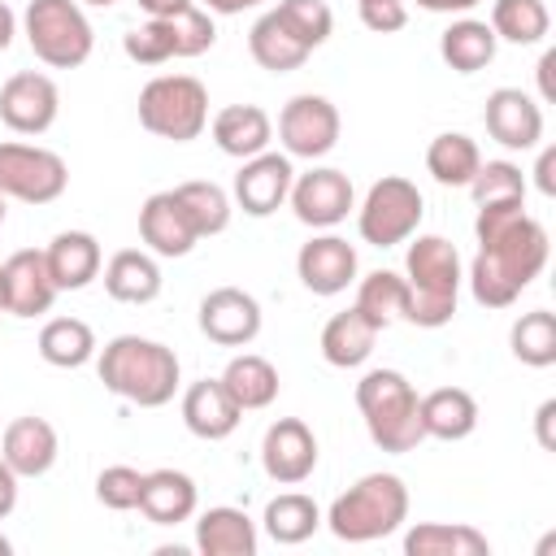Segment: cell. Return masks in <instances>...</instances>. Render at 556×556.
Wrapping results in <instances>:
<instances>
[{
	"label": "cell",
	"instance_id": "obj_2",
	"mask_svg": "<svg viewBox=\"0 0 556 556\" xmlns=\"http://www.w3.org/2000/svg\"><path fill=\"white\" fill-rule=\"evenodd\" d=\"M96 374L104 382V391L122 395L126 404H139V408H161L174 400L178 391V356L174 348L156 343V339H143V334H117L104 343L100 361H96Z\"/></svg>",
	"mask_w": 556,
	"mask_h": 556
},
{
	"label": "cell",
	"instance_id": "obj_36",
	"mask_svg": "<svg viewBox=\"0 0 556 556\" xmlns=\"http://www.w3.org/2000/svg\"><path fill=\"white\" fill-rule=\"evenodd\" d=\"M39 356L56 369H78L96 356V334L78 317H52L39 330Z\"/></svg>",
	"mask_w": 556,
	"mask_h": 556
},
{
	"label": "cell",
	"instance_id": "obj_53",
	"mask_svg": "<svg viewBox=\"0 0 556 556\" xmlns=\"http://www.w3.org/2000/svg\"><path fill=\"white\" fill-rule=\"evenodd\" d=\"M0 313H9V300H4V269H0Z\"/></svg>",
	"mask_w": 556,
	"mask_h": 556
},
{
	"label": "cell",
	"instance_id": "obj_49",
	"mask_svg": "<svg viewBox=\"0 0 556 556\" xmlns=\"http://www.w3.org/2000/svg\"><path fill=\"white\" fill-rule=\"evenodd\" d=\"M552 70H556V48H547V52H543V61H539V96H543V100H556Z\"/></svg>",
	"mask_w": 556,
	"mask_h": 556
},
{
	"label": "cell",
	"instance_id": "obj_5",
	"mask_svg": "<svg viewBox=\"0 0 556 556\" xmlns=\"http://www.w3.org/2000/svg\"><path fill=\"white\" fill-rule=\"evenodd\" d=\"M408 517V486L400 473H365L352 482L326 513V526L343 543H374L404 526Z\"/></svg>",
	"mask_w": 556,
	"mask_h": 556
},
{
	"label": "cell",
	"instance_id": "obj_46",
	"mask_svg": "<svg viewBox=\"0 0 556 556\" xmlns=\"http://www.w3.org/2000/svg\"><path fill=\"white\" fill-rule=\"evenodd\" d=\"M17 508V473L9 469V460L0 456V517H9Z\"/></svg>",
	"mask_w": 556,
	"mask_h": 556
},
{
	"label": "cell",
	"instance_id": "obj_14",
	"mask_svg": "<svg viewBox=\"0 0 556 556\" xmlns=\"http://www.w3.org/2000/svg\"><path fill=\"white\" fill-rule=\"evenodd\" d=\"M291 178H295L291 156H282V152H256L235 174V204L248 217H269L291 195Z\"/></svg>",
	"mask_w": 556,
	"mask_h": 556
},
{
	"label": "cell",
	"instance_id": "obj_41",
	"mask_svg": "<svg viewBox=\"0 0 556 556\" xmlns=\"http://www.w3.org/2000/svg\"><path fill=\"white\" fill-rule=\"evenodd\" d=\"M469 195L478 208L486 204H526V174L513 161H486L469 178Z\"/></svg>",
	"mask_w": 556,
	"mask_h": 556
},
{
	"label": "cell",
	"instance_id": "obj_17",
	"mask_svg": "<svg viewBox=\"0 0 556 556\" xmlns=\"http://www.w3.org/2000/svg\"><path fill=\"white\" fill-rule=\"evenodd\" d=\"M482 122H486V135L513 152H526V148H539L543 139V109L521 91V87H495L486 96V109H482Z\"/></svg>",
	"mask_w": 556,
	"mask_h": 556
},
{
	"label": "cell",
	"instance_id": "obj_28",
	"mask_svg": "<svg viewBox=\"0 0 556 556\" xmlns=\"http://www.w3.org/2000/svg\"><path fill=\"white\" fill-rule=\"evenodd\" d=\"M417 413H421L426 439L456 443V439H469L478 430V400L465 387H439V391L421 395V408Z\"/></svg>",
	"mask_w": 556,
	"mask_h": 556
},
{
	"label": "cell",
	"instance_id": "obj_6",
	"mask_svg": "<svg viewBox=\"0 0 556 556\" xmlns=\"http://www.w3.org/2000/svg\"><path fill=\"white\" fill-rule=\"evenodd\" d=\"M139 126L156 139H200V130L208 126V91L200 78L191 74H156L143 91H139Z\"/></svg>",
	"mask_w": 556,
	"mask_h": 556
},
{
	"label": "cell",
	"instance_id": "obj_42",
	"mask_svg": "<svg viewBox=\"0 0 556 556\" xmlns=\"http://www.w3.org/2000/svg\"><path fill=\"white\" fill-rule=\"evenodd\" d=\"M274 13L282 17V26H287L308 52L321 48V43L330 39V30H334V13H330L326 0H278Z\"/></svg>",
	"mask_w": 556,
	"mask_h": 556
},
{
	"label": "cell",
	"instance_id": "obj_24",
	"mask_svg": "<svg viewBox=\"0 0 556 556\" xmlns=\"http://www.w3.org/2000/svg\"><path fill=\"white\" fill-rule=\"evenodd\" d=\"M269 139H274V122L261 104H226L213 117V143L235 161H248V156L265 152Z\"/></svg>",
	"mask_w": 556,
	"mask_h": 556
},
{
	"label": "cell",
	"instance_id": "obj_34",
	"mask_svg": "<svg viewBox=\"0 0 556 556\" xmlns=\"http://www.w3.org/2000/svg\"><path fill=\"white\" fill-rule=\"evenodd\" d=\"M478 165H482V152H478V143H473L469 135H460V130H443V135H434L430 148H426V169H430V178L443 182V187H469V178L478 174Z\"/></svg>",
	"mask_w": 556,
	"mask_h": 556
},
{
	"label": "cell",
	"instance_id": "obj_21",
	"mask_svg": "<svg viewBox=\"0 0 556 556\" xmlns=\"http://www.w3.org/2000/svg\"><path fill=\"white\" fill-rule=\"evenodd\" d=\"M239 417H243V408L230 400L222 378H200V382H191L182 391V421H187V430L195 439H208V443L230 439Z\"/></svg>",
	"mask_w": 556,
	"mask_h": 556
},
{
	"label": "cell",
	"instance_id": "obj_55",
	"mask_svg": "<svg viewBox=\"0 0 556 556\" xmlns=\"http://www.w3.org/2000/svg\"><path fill=\"white\" fill-rule=\"evenodd\" d=\"M87 4H96V9H109V4H117V0H87Z\"/></svg>",
	"mask_w": 556,
	"mask_h": 556
},
{
	"label": "cell",
	"instance_id": "obj_31",
	"mask_svg": "<svg viewBox=\"0 0 556 556\" xmlns=\"http://www.w3.org/2000/svg\"><path fill=\"white\" fill-rule=\"evenodd\" d=\"M248 52H252V61H256L261 70H269V74H291V70H300V65L308 61V48L282 26V17H278L274 9L252 22V30H248Z\"/></svg>",
	"mask_w": 556,
	"mask_h": 556
},
{
	"label": "cell",
	"instance_id": "obj_47",
	"mask_svg": "<svg viewBox=\"0 0 556 556\" xmlns=\"http://www.w3.org/2000/svg\"><path fill=\"white\" fill-rule=\"evenodd\" d=\"M552 417H556V400H543L539 404V413H534V430H539V447H556V439H552Z\"/></svg>",
	"mask_w": 556,
	"mask_h": 556
},
{
	"label": "cell",
	"instance_id": "obj_12",
	"mask_svg": "<svg viewBox=\"0 0 556 556\" xmlns=\"http://www.w3.org/2000/svg\"><path fill=\"white\" fill-rule=\"evenodd\" d=\"M61 113V91L39 70H17L0 87V122L13 135H43Z\"/></svg>",
	"mask_w": 556,
	"mask_h": 556
},
{
	"label": "cell",
	"instance_id": "obj_38",
	"mask_svg": "<svg viewBox=\"0 0 556 556\" xmlns=\"http://www.w3.org/2000/svg\"><path fill=\"white\" fill-rule=\"evenodd\" d=\"M495 39H508V43H539L552 26V13L543 0H495L491 4V22Z\"/></svg>",
	"mask_w": 556,
	"mask_h": 556
},
{
	"label": "cell",
	"instance_id": "obj_30",
	"mask_svg": "<svg viewBox=\"0 0 556 556\" xmlns=\"http://www.w3.org/2000/svg\"><path fill=\"white\" fill-rule=\"evenodd\" d=\"M408 556H491V539L465 521H417L404 534Z\"/></svg>",
	"mask_w": 556,
	"mask_h": 556
},
{
	"label": "cell",
	"instance_id": "obj_9",
	"mask_svg": "<svg viewBox=\"0 0 556 556\" xmlns=\"http://www.w3.org/2000/svg\"><path fill=\"white\" fill-rule=\"evenodd\" d=\"M421 213H426V200H421L417 182H408L400 174H387L365 191V200L356 208V230L374 248H395V243L417 235Z\"/></svg>",
	"mask_w": 556,
	"mask_h": 556
},
{
	"label": "cell",
	"instance_id": "obj_7",
	"mask_svg": "<svg viewBox=\"0 0 556 556\" xmlns=\"http://www.w3.org/2000/svg\"><path fill=\"white\" fill-rule=\"evenodd\" d=\"M22 26L30 52L52 70H78L96 48L91 22L78 0H30Z\"/></svg>",
	"mask_w": 556,
	"mask_h": 556
},
{
	"label": "cell",
	"instance_id": "obj_32",
	"mask_svg": "<svg viewBox=\"0 0 556 556\" xmlns=\"http://www.w3.org/2000/svg\"><path fill=\"white\" fill-rule=\"evenodd\" d=\"M495 30L478 17H456L443 35H439V56L456 70V74H478L495 61Z\"/></svg>",
	"mask_w": 556,
	"mask_h": 556
},
{
	"label": "cell",
	"instance_id": "obj_44",
	"mask_svg": "<svg viewBox=\"0 0 556 556\" xmlns=\"http://www.w3.org/2000/svg\"><path fill=\"white\" fill-rule=\"evenodd\" d=\"M356 4H361V22H365L374 35L404 30V22H408L404 0H356Z\"/></svg>",
	"mask_w": 556,
	"mask_h": 556
},
{
	"label": "cell",
	"instance_id": "obj_23",
	"mask_svg": "<svg viewBox=\"0 0 556 556\" xmlns=\"http://www.w3.org/2000/svg\"><path fill=\"white\" fill-rule=\"evenodd\" d=\"M200 504V491L191 482V473L182 469H152L143 473V491H139V513L152 526H178L191 521Z\"/></svg>",
	"mask_w": 556,
	"mask_h": 556
},
{
	"label": "cell",
	"instance_id": "obj_13",
	"mask_svg": "<svg viewBox=\"0 0 556 556\" xmlns=\"http://www.w3.org/2000/svg\"><path fill=\"white\" fill-rule=\"evenodd\" d=\"M291 208L304 226L313 230H330L339 226L352 208H356V191H352V178L334 165H321V169H308L300 178H291Z\"/></svg>",
	"mask_w": 556,
	"mask_h": 556
},
{
	"label": "cell",
	"instance_id": "obj_37",
	"mask_svg": "<svg viewBox=\"0 0 556 556\" xmlns=\"http://www.w3.org/2000/svg\"><path fill=\"white\" fill-rule=\"evenodd\" d=\"M187 222L195 226V235H222L230 226V195L217 187V182H204V178H191V182H178L174 187Z\"/></svg>",
	"mask_w": 556,
	"mask_h": 556
},
{
	"label": "cell",
	"instance_id": "obj_52",
	"mask_svg": "<svg viewBox=\"0 0 556 556\" xmlns=\"http://www.w3.org/2000/svg\"><path fill=\"white\" fill-rule=\"evenodd\" d=\"M13 35H17V17H13V9L0 0V52L13 43Z\"/></svg>",
	"mask_w": 556,
	"mask_h": 556
},
{
	"label": "cell",
	"instance_id": "obj_19",
	"mask_svg": "<svg viewBox=\"0 0 556 556\" xmlns=\"http://www.w3.org/2000/svg\"><path fill=\"white\" fill-rule=\"evenodd\" d=\"M0 269H4V300H9V313H13V317H39V313L52 308L56 282H52L48 256H43L39 248L13 252Z\"/></svg>",
	"mask_w": 556,
	"mask_h": 556
},
{
	"label": "cell",
	"instance_id": "obj_29",
	"mask_svg": "<svg viewBox=\"0 0 556 556\" xmlns=\"http://www.w3.org/2000/svg\"><path fill=\"white\" fill-rule=\"evenodd\" d=\"M378 334H382V330L352 304V308H343V313H334V317L326 321V330H321V356H326V365H334V369H356V365L369 361Z\"/></svg>",
	"mask_w": 556,
	"mask_h": 556
},
{
	"label": "cell",
	"instance_id": "obj_1",
	"mask_svg": "<svg viewBox=\"0 0 556 556\" xmlns=\"http://www.w3.org/2000/svg\"><path fill=\"white\" fill-rule=\"evenodd\" d=\"M478 256L469 265V291L482 308H508L547 265V230L526 204H486L473 217Z\"/></svg>",
	"mask_w": 556,
	"mask_h": 556
},
{
	"label": "cell",
	"instance_id": "obj_54",
	"mask_svg": "<svg viewBox=\"0 0 556 556\" xmlns=\"http://www.w3.org/2000/svg\"><path fill=\"white\" fill-rule=\"evenodd\" d=\"M9 552H13V543H9L4 534H0V556H9Z\"/></svg>",
	"mask_w": 556,
	"mask_h": 556
},
{
	"label": "cell",
	"instance_id": "obj_16",
	"mask_svg": "<svg viewBox=\"0 0 556 556\" xmlns=\"http://www.w3.org/2000/svg\"><path fill=\"white\" fill-rule=\"evenodd\" d=\"M200 330L222 348H248L261 334V304L243 287H217L200 300Z\"/></svg>",
	"mask_w": 556,
	"mask_h": 556
},
{
	"label": "cell",
	"instance_id": "obj_8",
	"mask_svg": "<svg viewBox=\"0 0 556 556\" xmlns=\"http://www.w3.org/2000/svg\"><path fill=\"white\" fill-rule=\"evenodd\" d=\"M217 43V26L208 9H187L178 17H148L122 35V52L135 65H165L174 56H200Z\"/></svg>",
	"mask_w": 556,
	"mask_h": 556
},
{
	"label": "cell",
	"instance_id": "obj_33",
	"mask_svg": "<svg viewBox=\"0 0 556 556\" xmlns=\"http://www.w3.org/2000/svg\"><path fill=\"white\" fill-rule=\"evenodd\" d=\"M222 387L230 391V400L252 413V408H269L278 400V369L256 356V352H243V356H230V365L222 369Z\"/></svg>",
	"mask_w": 556,
	"mask_h": 556
},
{
	"label": "cell",
	"instance_id": "obj_27",
	"mask_svg": "<svg viewBox=\"0 0 556 556\" xmlns=\"http://www.w3.org/2000/svg\"><path fill=\"white\" fill-rule=\"evenodd\" d=\"M43 256H48V274L56 291H83L100 274V243L87 230H61L43 248Z\"/></svg>",
	"mask_w": 556,
	"mask_h": 556
},
{
	"label": "cell",
	"instance_id": "obj_43",
	"mask_svg": "<svg viewBox=\"0 0 556 556\" xmlns=\"http://www.w3.org/2000/svg\"><path fill=\"white\" fill-rule=\"evenodd\" d=\"M139 491H143V473L130 469V465H109V469H100V478H96V500H100L104 508H113V513L139 508Z\"/></svg>",
	"mask_w": 556,
	"mask_h": 556
},
{
	"label": "cell",
	"instance_id": "obj_45",
	"mask_svg": "<svg viewBox=\"0 0 556 556\" xmlns=\"http://www.w3.org/2000/svg\"><path fill=\"white\" fill-rule=\"evenodd\" d=\"M534 182H539V191H543V195H556V148H543V152H539Z\"/></svg>",
	"mask_w": 556,
	"mask_h": 556
},
{
	"label": "cell",
	"instance_id": "obj_4",
	"mask_svg": "<svg viewBox=\"0 0 556 556\" xmlns=\"http://www.w3.org/2000/svg\"><path fill=\"white\" fill-rule=\"evenodd\" d=\"M356 408L365 417L369 439L391 456H404L426 439L421 413H417L421 400L400 369H369L356 382Z\"/></svg>",
	"mask_w": 556,
	"mask_h": 556
},
{
	"label": "cell",
	"instance_id": "obj_15",
	"mask_svg": "<svg viewBox=\"0 0 556 556\" xmlns=\"http://www.w3.org/2000/svg\"><path fill=\"white\" fill-rule=\"evenodd\" d=\"M261 465L274 482L300 486L317 469V439L300 417H278L261 439Z\"/></svg>",
	"mask_w": 556,
	"mask_h": 556
},
{
	"label": "cell",
	"instance_id": "obj_40",
	"mask_svg": "<svg viewBox=\"0 0 556 556\" xmlns=\"http://www.w3.org/2000/svg\"><path fill=\"white\" fill-rule=\"evenodd\" d=\"M508 343H513V356H517L521 365H530V369L556 365V317H552L547 308L521 313V317L513 321Z\"/></svg>",
	"mask_w": 556,
	"mask_h": 556
},
{
	"label": "cell",
	"instance_id": "obj_51",
	"mask_svg": "<svg viewBox=\"0 0 556 556\" xmlns=\"http://www.w3.org/2000/svg\"><path fill=\"white\" fill-rule=\"evenodd\" d=\"M256 4H265V0H204V9L208 13H222V17H235V13L256 9Z\"/></svg>",
	"mask_w": 556,
	"mask_h": 556
},
{
	"label": "cell",
	"instance_id": "obj_11",
	"mask_svg": "<svg viewBox=\"0 0 556 556\" xmlns=\"http://www.w3.org/2000/svg\"><path fill=\"white\" fill-rule=\"evenodd\" d=\"M278 139L287 148V156H304L317 161L339 143V109L326 96H291L278 113Z\"/></svg>",
	"mask_w": 556,
	"mask_h": 556
},
{
	"label": "cell",
	"instance_id": "obj_50",
	"mask_svg": "<svg viewBox=\"0 0 556 556\" xmlns=\"http://www.w3.org/2000/svg\"><path fill=\"white\" fill-rule=\"evenodd\" d=\"M473 4H482V0H417V9H426V13H469Z\"/></svg>",
	"mask_w": 556,
	"mask_h": 556
},
{
	"label": "cell",
	"instance_id": "obj_20",
	"mask_svg": "<svg viewBox=\"0 0 556 556\" xmlns=\"http://www.w3.org/2000/svg\"><path fill=\"white\" fill-rule=\"evenodd\" d=\"M139 239L152 248V256H187L200 243V235L187 222V213H182L174 191H156V195L143 200V208H139Z\"/></svg>",
	"mask_w": 556,
	"mask_h": 556
},
{
	"label": "cell",
	"instance_id": "obj_48",
	"mask_svg": "<svg viewBox=\"0 0 556 556\" xmlns=\"http://www.w3.org/2000/svg\"><path fill=\"white\" fill-rule=\"evenodd\" d=\"M148 17H178V13H187L195 0H135Z\"/></svg>",
	"mask_w": 556,
	"mask_h": 556
},
{
	"label": "cell",
	"instance_id": "obj_39",
	"mask_svg": "<svg viewBox=\"0 0 556 556\" xmlns=\"http://www.w3.org/2000/svg\"><path fill=\"white\" fill-rule=\"evenodd\" d=\"M404 304H408V287H404V278L391 274V269H374V274H365L361 287H356V308H361L378 330H387L391 321H400V317H404Z\"/></svg>",
	"mask_w": 556,
	"mask_h": 556
},
{
	"label": "cell",
	"instance_id": "obj_10",
	"mask_svg": "<svg viewBox=\"0 0 556 556\" xmlns=\"http://www.w3.org/2000/svg\"><path fill=\"white\" fill-rule=\"evenodd\" d=\"M70 187V169L52 148L0 143V195L22 204H52Z\"/></svg>",
	"mask_w": 556,
	"mask_h": 556
},
{
	"label": "cell",
	"instance_id": "obj_56",
	"mask_svg": "<svg viewBox=\"0 0 556 556\" xmlns=\"http://www.w3.org/2000/svg\"><path fill=\"white\" fill-rule=\"evenodd\" d=\"M0 226H4V195H0Z\"/></svg>",
	"mask_w": 556,
	"mask_h": 556
},
{
	"label": "cell",
	"instance_id": "obj_18",
	"mask_svg": "<svg viewBox=\"0 0 556 556\" xmlns=\"http://www.w3.org/2000/svg\"><path fill=\"white\" fill-rule=\"evenodd\" d=\"M295 274L313 295H339L356 282V248L339 235H313L295 256Z\"/></svg>",
	"mask_w": 556,
	"mask_h": 556
},
{
	"label": "cell",
	"instance_id": "obj_35",
	"mask_svg": "<svg viewBox=\"0 0 556 556\" xmlns=\"http://www.w3.org/2000/svg\"><path fill=\"white\" fill-rule=\"evenodd\" d=\"M265 534L274 539V543H282V547H295V543H304V539H313L317 534V526H321V508L304 495V491H287V495H274L269 504H265Z\"/></svg>",
	"mask_w": 556,
	"mask_h": 556
},
{
	"label": "cell",
	"instance_id": "obj_3",
	"mask_svg": "<svg viewBox=\"0 0 556 556\" xmlns=\"http://www.w3.org/2000/svg\"><path fill=\"white\" fill-rule=\"evenodd\" d=\"M460 278L465 274H460L456 243H447L443 235H417L404 252V287H408L404 321H413L421 330L447 326L456 313Z\"/></svg>",
	"mask_w": 556,
	"mask_h": 556
},
{
	"label": "cell",
	"instance_id": "obj_26",
	"mask_svg": "<svg viewBox=\"0 0 556 556\" xmlns=\"http://www.w3.org/2000/svg\"><path fill=\"white\" fill-rule=\"evenodd\" d=\"M195 547L204 556H256V521L230 504L204 508L195 521Z\"/></svg>",
	"mask_w": 556,
	"mask_h": 556
},
{
	"label": "cell",
	"instance_id": "obj_22",
	"mask_svg": "<svg viewBox=\"0 0 556 556\" xmlns=\"http://www.w3.org/2000/svg\"><path fill=\"white\" fill-rule=\"evenodd\" d=\"M56 452H61V443H56L52 421H43V417H13V421L4 426L0 456L9 460V469H13L17 478H39V473H48V469L56 465Z\"/></svg>",
	"mask_w": 556,
	"mask_h": 556
},
{
	"label": "cell",
	"instance_id": "obj_25",
	"mask_svg": "<svg viewBox=\"0 0 556 556\" xmlns=\"http://www.w3.org/2000/svg\"><path fill=\"white\" fill-rule=\"evenodd\" d=\"M104 291L117 304H152L161 295V265L143 248H122L104 265Z\"/></svg>",
	"mask_w": 556,
	"mask_h": 556
}]
</instances>
